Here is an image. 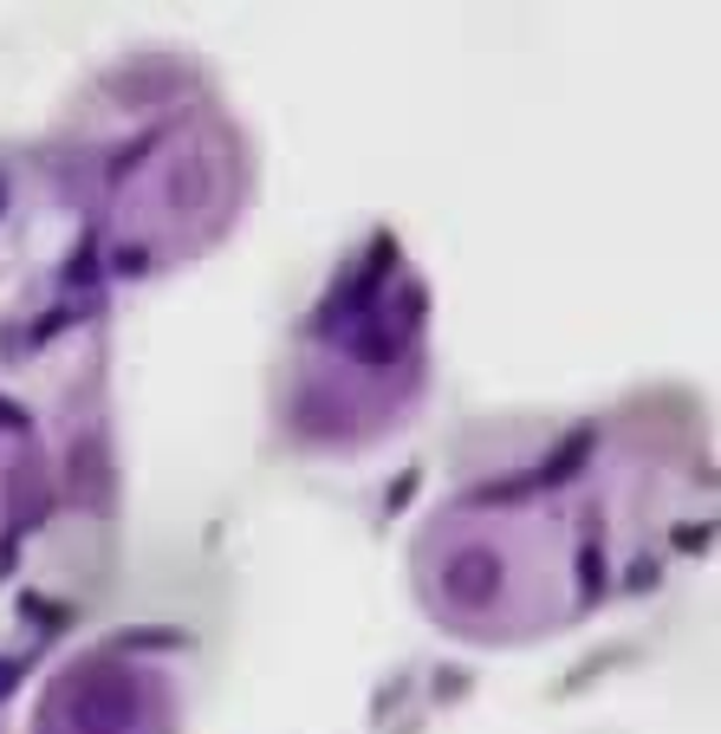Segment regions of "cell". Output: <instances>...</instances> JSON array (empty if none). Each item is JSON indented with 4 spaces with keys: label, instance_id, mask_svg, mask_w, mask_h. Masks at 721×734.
Returning <instances> with one entry per match:
<instances>
[{
    "label": "cell",
    "instance_id": "cell-2",
    "mask_svg": "<svg viewBox=\"0 0 721 734\" xmlns=\"http://www.w3.org/2000/svg\"><path fill=\"white\" fill-rule=\"evenodd\" d=\"M73 722L85 734H118L131 722V682H91L73 702Z\"/></svg>",
    "mask_w": 721,
    "mask_h": 734
},
{
    "label": "cell",
    "instance_id": "cell-1",
    "mask_svg": "<svg viewBox=\"0 0 721 734\" xmlns=\"http://www.w3.org/2000/svg\"><path fill=\"white\" fill-rule=\"evenodd\" d=\"M442 591H448V604H462V611L488 604V598L501 591V559H495V553H481V546L455 553V559H448V572H442Z\"/></svg>",
    "mask_w": 721,
    "mask_h": 734
},
{
    "label": "cell",
    "instance_id": "cell-3",
    "mask_svg": "<svg viewBox=\"0 0 721 734\" xmlns=\"http://www.w3.org/2000/svg\"><path fill=\"white\" fill-rule=\"evenodd\" d=\"M0 682H13V663H0Z\"/></svg>",
    "mask_w": 721,
    "mask_h": 734
}]
</instances>
